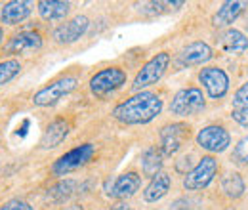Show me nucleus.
Returning <instances> with one entry per match:
<instances>
[{"label": "nucleus", "instance_id": "f257e3e1", "mask_svg": "<svg viewBox=\"0 0 248 210\" xmlns=\"http://www.w3.org/2000/svg\"><path fill=\"white\" fill-rule=\"evenodd\" d=\"M164 111V94L160 90H143L132 94L111 109V119L121 126H143L160 117Z\"/></svg>", "mask_w": 248, "mask_h": 210}, {"label": "nucleus", "instance_id": "f03ea898", "mask_svg": "<svg viewBox=\"0 0 248 210\" xmlns=\"http://www.w3.org/2000/svg\"><path fill=\"white\" fill-rule=\"evenodd\" d=\"M80 79H82V71H78V67H71V69L63 71L60 75H56L54 79H50L36 92H32L31 105L46 109V107H52V105L60 103L63 97L71 96L80 86Z\"/></svg>", "mask_w": 248, "mask_h": 210}, {"label": "nucleus", "instance_id": "7ed1b4c3", "mask_svg": "<svg viewBox=\"0 0 248 210\" xmlns=\"http://www.w3.org/2000/svg\"><path fill=\"white\" fill-rule=\"evenodd\" d=\"M128 69L121 63H105L88 77V92L95 99H109L128 84Z\"/></svg>", "mask_w": 248, "mask_h": 210}, {"label": "nucleus", "instance_id": "20e7f679", "mask_svg": "<svg viewBox=\"0 0 248 210\" xmlns=\"http://www.w3.org/2000/svg\"><path fill=\"white\" fill-rule=\"evenodd\" d=\"M44 44L46 36L42 31L23 25L8 34L4 46L0 48V60H23L27 56L38 54Z\"/></svg>", "mask_w": 248, "mask_h": 210}, {"label": "nucleus", "instance_id": "39448f33", "mask_svg": "<svg viewBox=\"0 0 248 210\" xmlns=\"http://www.w3.org/2000/svg\"><path fill=\"white\" fill-rule=\"evenodd\" d=\"M97 157V145L93 142H82L69 151L60 155L52 164H50V174L54 178H65L71 176L73 172H78L86 168L90 162L95 161Z\"/></svg>", "mask_w": 248, "mask_h": 210}, {"label": "nucleus", "instance_id": "423d86ee", "mask_svg": "<svg viewBox=\"0 0 248 210\" xmlns=\"http://www.w3.org/2000/svg\"><path fill=\"white\" fill-rule=\"evenodd\" d=\"M170 63H172V54L168 50H160V52L153 54L149 60L138 69L136 77L132 79L130 90L134 92V94H138V92L149 90L151 86L158 84L162 81V77L166 75Z\"/></svg>", "mask_w": 248, "mask_h": 210}, {"label": "nucleus", "instance_id": "0eeeda50", "mask_svg": "<svg viewBox=\"0 0 248 210\" xmlns=\"http://www.w3.org/2000/svg\"><path fill=\"white\" fill-rule=\"evenodd\" d=\"M193 134V128L189 122L184 120H174V122H166L160 126L158 134H156V142L155 145L160 149L162 157H174L178 155L180 151L186 147V144L189 142Z\"/></svg>", "mask_w": 248, "mask_h": 210}, {"label": "nucleus", "instance_id": "6e6552de", "mask_svg": "<svg viewBox=\"0 0 248 210\" xmlns=\"http://www.w3.org/2000/svg\"><path fill=\"white\" fill-rule=\"evenodd\" d=\"M90 27H92V19L86 14H77L62 23H58L50 31V42L54 46H60V48L73 46L88 34Z\"/></svg>", "mask_w": 248, "mask_h": 210}, {"label": "nucleus", "instance_id": "1a4fd4ad", "mask_svg": "<svg viewBox=\"0 0 248 210\" xmlns=\"http://www.w3.org/2000/svg\"><path fill=\"white\" fill-rule=\"evenodd\" d=\"M204 107H206V99L202 90L197 86H186L172 96L168 111L178 119H187L199 115L201 111H204Z\"/></svg>", "mask_w": 248, "mask_h": 210}, {"label": "nucleus", "instance_id": "9d476101", "mask_svg": "<svg viewBox=\"0 0 248 210\" xmlns=\"http://www.w3.org/2000/svg\"><path fill=\"white\" fill-rule=\"evenodd\" d=\"M143 174L138 168H126L113 180H107L105 183V195L109 199L117 201H128L141 189Z\"/></svg>", "mask_w": 248, "mask_h": 210}, {"label": "nucleus", "instance_id": "9b49d317", "mask_svg": "<svg viewBox=\"0 0 248 210\" xmlns=\"http://www.w3.org/2000/svg\"><path fill=\"white\" fill-rule=\"evenodd\" d=\"M217 170H219V162L214 155H202L199 159V162L195 164V168L191 172H187L182 180V185L186 191H201L206 189L212 180L216 178Z\"/></svg>", "mask_w": 248, "mask_h": 210}, {"label": "nucleus", "instance_id": "f8f14e48", "mask_svg": "<svg viewBox=\"0 0 248 210\" xmlns=\"http://www.w3.org/2000/svg\"><path fill=\"white\" fill-rule=\"evenodd\" d=\"M36 10V2L29 0H8L0 6V25L6 29H19L23 27L32 12Z\"/></svg>", "mask_w": 248, "mask_h": 210}, {"label": "nucleus", "instance_id": "ddd939ff", "mask_svg": "<svg viewBox=\"0 0 248 210\" xmlns=\"http://www.w3.org/2000/svg\"><path fill=\"white\" fill-rule=\"evenodd\" d=\"M195 140H197V145L201 149L208 151L210 155L223 153L231 145V134L221 124H206L204 128H201L197 132Z\"/></svg>", "mask_w": 248, "mask_h": 210}, {"label": "nucleus", "instance_id": "4468645a", "mask_svg": "<svg viewBox=\"0 0 248 210\" xmlns=\"http://www.w3.org/2000/svg\"><path fill=\"white\" fill-rule=\"evenodd\" d=\"M199 82L202 84V88L206 90L210 99H223L229 92V77L223 69L214 67V65H208V67H202L197 75Z\"/></svg>", "mask_w": 248, "mask_h": 210}, {"label": "nucleus", "instance_id": "2eb2a0df", "mask_svg": "<svg viewBox=\"0 0 248 210\" xmlns=\"http://www.w3.org/2000/svg\"><path fill=\"white\" fill-rule=\"evenodd\" d=\"M73 130V122L67 117H56L52 119L42 130V136L38 140V149L40 151H52L58 149L63 142L69 138Z\"/></svg>", "mask_w": 248, "mask_h": 210}, {"label": "nucleus", "instance_id": "dca6fc26", "mask_svg": "<svg viewBox=\"0 0 248 210\" xmlns=\"http://www.w3.org/2000/svg\"><path fill=\"white\" fill-rule=\"evenodd\" d=\"M212 58H214L212 48L202 40H195L178 52L176 61L180 67H195V65H202V63L210 61Z\"/></svg>", "mask_w": 248, "mask_h": 210}, {"label": "nucleus", "instance_id": "f3484780", "mask_svg": "<svg viewBox=\"0 0 248 210\" xmlns=\"http://www.w3.org/2000/svg\"><path fill=\"white\" fill-rule=\"evenodd\" d=\"M73 12V2L67 0H38L36 14L44 23H56L69 19Z\"/></svg>", "mask_w": 248, "mask_h": 210}, {"label": "nucleus", "instance_id": "a211bd4d", "mask_svg": "<svg viewBox=\"0 0 248 210\" xmlns=\"http://www.w3.org/2000/svg\"><path fill=\"white\" fill-rule=\"evenodd\" d=\"M172 174L170 172H166V170H162V172H158L156 176H153L149 183L143 187V191H141V199H143V203H158V201H162L168 193H170V189H172Z\"/></svg>", "mask_w": 248, "mask_h": 210}, {"label": "nucleus", "instance_id": "6ab92c4d", "mask_svg": "<svg viewBox=\"0 0 248 210\" xmlns=\"http://www.w3.org/2000/svg\"><path fill=\"white\" fill-rule=\"evenodd\" d=\"M164 166V157L156 145H147L140 155V172L143 174V178H153L158 172H162Z\"/></svg>", "mask_w": 248, "mask_h": 210}, {"label": "nucleus", "instance_id": "aec40b11", "mask_svg": "<svg viewBox=\"0 0 248 210\" xmlns=\"http://www.w3.org/2000/svg\"><path fill=\"white\" fill-rule=\"evenodd\" d=\"M78 189V180L75 178H62L56 183H52L46 191V197L56 203V205H65V201H69Z\"/></svg>", "mask_w": 248, "mask_h": 210}, {"label": "nucleus", "instance_id": "412c9836", "mask_svg": "<svg viewBox=\"0 0 248 210\" xmlns=\"http://www.w3.org/2000/svg\"><path fill=\"white\" fill-rule=\"evenodd\" d=\"M219 46L223 52L227 54H233V56H241L248 50V36L245 32L237 29H229L225 31L219 38Z\"/></svg>", "mask_w": 248, "mask_h": 210}, {"label": "nucleus", "instance_id": "4be33fe9", "mask_svg": "<svg viewBox=\"0 0 248 210\" xmlns=\"http://www.w3.org/2000/svg\"><path fill=\"white\" fill-rule=\"evenodd\" d=\"M241 12H243V2H223V4L217 8L214 17H212V25H214L216 29L227 27V25H231V23L241 16Z\"/></svg>", "mask_w": 248, "mask_h": 210}, {"label": "nucleus", "instance_id": "5701e85b", "mask_svg": "<svg viewBox=\"0 0 248 210\" xmlns=\"http://www.w3.org/2000/svg\"><path fill=\"white\" fill-rule=\"evenodd\" d=\"M219 187H221V193L227 199H233V201L241 199L245 195V189H247L245 180H243V176L239 172H227L219 181Z\"/></svg>", "mask_w": 248, "mask_h": 210}, {"label": "nucleus", "instance_id": "b1692460", "mask_svg": "<svg viewBox=\"0 0 248 210\" xmlns=\"http://www.w3.org/2000/svg\"><path fill=\"white\" fill-rule=\"evenodd\" d=\"M23 69H25L23 60H0V88L8 86L16 79H19Z\"/></svg>", "mask_w": 248, "mask_h": 210}, {"label": "nucleus", "instance_id": "393cba45", "mask_svg": "<svg viewBox=\"0 0 248 210\" xmlns=\"http://www.w3.org/2000/svg\"><path fill=\"white\" fill-rule=\"evenodd\" d=\"M231 161L237 162V164H248V136L241 138L233 149L231 155Z\"/></svg>", "mask_w": 248, "mask_h": 210}, {"label": "nucleus", "instance_id": "a878e982", "mask_svg": "<svg viewBox=\"0 0 248 210\" xmlns=\"http://www.w3.org/2000/svg\"><path fill=\"white\" fill-rule=\"evenodd\" d=\"M0 210H36V207L25 197H14L0 205Z\"/></svg>", "mask_w": 248, "mask_h": 210}, {"label": "nucleus", "instance_id": "bb28decb", "mask_svg": "<svg viewBox=\"0 0 248 210\" xmlns=\"http://www.w3.org/2000/svg\"><path fill=\"white\" fill-rule=\"evenodd\" d=\"M248 107V82L241 84V88L233 96V109H243Z\"/></svg>", "mask_w": 248, "mask_h": 210}, {"label": "nucleus", "instance_id": "cd10ccee", "mask_svg": "<svg viewBox=\"0 0 248 210\" xmlns=\"http://www.w3.org/2000/svg\"><path fill=\"white\" fill-rule=\"evenodd\" d=\"M193 155L191 153H187V155H182L178 161H174V170L176 172H180V174H184V164H187V168H189V172L195 168V164H193Z\"/></svg>", "mask_w": 248, "mask_h": 210}, {"label": "nucleus", "instance_id": "c85d7f7f", "mask_svg": "<svg viewBox=\"0 0 248 210\" xmlns=\"http://www.w3.org/2000/svg\"><path fill=\"white\" fill-rule=\"evenodd\" d=\"M231 119L235 120V122H239L241 126H248V107L233 109V111H231Z\"/></svg>", "mask_w": 248, "mask_h": 210}, {"label": "nucleus", "instance_id": "c756f323", "mask_svg": "<svg viewBox=\"0 0 248 210\" xmlns=\"http://www.w3.org/2000/svg\"><path fill=\"white\" fill-rule=\"evenodd\" d=\"M109 210H136L128 201H117V203H113L111 205V209Z\"/></svg>", "mask_w": 248, "mask_h": 210}, {"label": "nucleus", "instance_id": "7c9ffc66", "mask_svg": "<svg viewBox=\"0 0 248 210\" xmlns=\"http://www.w3.org/2000/svg\"><path fill=\"white\" fill-rule=\"evenodd\" d=\"M60 210H84V205H82V203H78V201H75V203L65 205V207L60 209Z\"/></svg>", "mask_w": 248, "mask_h": 210}, {"label": "nucleus", "instance_id": "2f4dec72", "mask_svg": "<svg viewBox=\"0 0 248 210\" xmlns=\"http://www.w3.org/2000/svg\"><path fill=\"white\" fill-rule=\"evenodd\" d=\"M8 34H10V32H8V29L0 25V48L4 46V42H6V38H8Z\"/></svg>", "mask_w": 248, "mask_h": 210}, {"label": "nucleus", "instance_id": "473e14b6", "mask_svg": "<svg viewBox=\"0 0 248 210\" xmlns=\"http://www.w3.org/2000/svg\"><path fill=\"white\" fill-rule=\"evenodd\" d=\"M2 168H4V153L0 151V172H2Z\"/></svg>", "mask_w": 248, "mask_h": 210}, {"label": "nucleus", "instance_id": "72a5a7b5", "mask_svg": "<svg viewBox=\"0 0 248 210\" xmlns=\"http://www.w3.org/2000/svg\"><path fill=\"white\" fill-rule=\"evenodd\" d=\"M0 142H2V134H0Z\"/></svg>", "mask_w": 248, "mask_h": 210}]
</instances>
